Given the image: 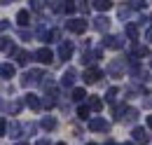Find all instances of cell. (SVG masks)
I'll use <instances>...</instances> for the list:
<instances>
[{"instance_id":"obj_1","label":"cell","mask_w":152,"mask_h":145,"mask_svg":"<svg viewBox=\"0 0 152 145\" xmlns=\"http://www.w3.org/2000/svg\"><path fill=\"white\" fill-rule=\"evenodd\" d=\"M66 26H68L70 33H84V31H87V21H84V19H70Z\"/></svg>"},{"instance_id":"obj_2","label":"cell","mask_w":152,"mask_h":145,"mask_svg":"<svg viewBox=\"0 0 152 145\" xmlns=\"http://www.w3.org/2000/svg\"><path fill=\"white\" fill-rule=\"evenodd\" d=\"M98 77H101V70H98V68H91V70L84 72V77H82V80H84L87 84H94V82H98Z\"/></svg>"},{"instance_id":"obj_3","label":"cell","mask_w":152,"mask_h":145,"mask_svg":"<svg viewBox=\"0 0 152 145\" xmlns=\"http://www.w3.org/2000/svg\"><path fill=\"white\" fill-rule=\"evenodd\" d=\"M89 129H91V131H108L110 124H108L105 119H91V122H89Z\"/></svg>"},{"instance_id":"obj_4","label":"cell","mask_w":152,"mask_h":145,"mask_svg":"<svg viewBox=\"0 0 152 145\" xmlns=\"http://www.w3.org/2000/svg\"><path fill=\"white\" fill-rule=\"evenodd\" d=\"M133 138H136L138 143H150V136H148L145 129H133Z\"/></svg>"},{"instance_id":"obj_5","label":"cell","mask_w":152,"mask_h":145,"mask_svg":"<svg viewBox=\"0 0 152 145\" xmlns=\"http://www.w3.org/2000/svg\"><path fill=\"white\" fill-rule=\"evenodd\" d=\"M35 56H38V61H40V63H52V59H54V54H52L49 49H40Z\"/></svg>"},{"instance_id":"obj_6","label":"cell","mask_w":152,"mask_h":145,"mask_svg":"<svg viewBox=\"0 0 152 145\" xmlns=\"http://www.w3.org/2000/svg\"><path fill=\"white\" fill-rule=\"evenodd\" d=\"M70 54H73V45L63 42V45L58 47V56H61V59H70Z\"/></svg>"},{"instance_id":"obj_7","label":"cell","mask_w":152,"mask_h":145,"mask_svg":"<svg viewBox=\"0 0 152 145\" xmlns=\"http://www.w3.org/2000/svg\"><path fill=\"white\" fill-rule=\"evenodd\" d=\"M103 45H105V47H110V49H119V47H122V42H119V37H115V35L105 37V40H103Z\"/></svg>"},{"instance_id":"obj_8","label":"cell","mask_w":152,"mask_h":145,"mask_svg":"<svg viewBox=\"0 0 152 145\" xmlns=\"http://www.w3.org/2000/svg\"><path fill=\"white\" fill-rule=\"evenodd\" d=\"M91 2H94L96 10H101V12H105V10H110V7H113V2H110V0H91Z\"/></svg>"},{"instance_id":"obj_9","label":"cell","mask_w":152,"mask_h":145,"mask_svg":"<svg viewBox=\"0 0 152 145\" xmlns=\"http://www.w3.org/2000/svg\"><path fill=\"white\" fill-rule=\"evenodd\" d=\"M28 19H31V12H28V10H21L19 14H17V21H19L21 26H26V23H28Z\"/></svg>"},{"instance_id":"obj_10","label":"cell","mask_w":152,"mask_h":145,"mask_svg":"<svg viewBox=\"0 0 152 145\" xmlns=\"http://www.w3.org/2000/svg\"><path fill=\"white\" fill-rule=\"evenodd\" d=\"M26 105H28V108H33V110H38L40 108V101L33 96V94H28V96H26Z\"/></svg>"},{"instance_id":"obj_11","label":"cell","mask_w":152,"mask_h":145,"mask_svg":"<svg viewBox=\"0 0 152 145\" xmlns=\"http://www.w3.org/2000/svg\"><path fill=\"white\" fill-rule=\"evenodd\" d=\"M89 108L91 110H96V112H98V110H103V101H101V98H89Z\"/></svg>"},{"instance_id":"obj_12","label":"cell","mask_w":152,"mask_h":145,"mask_svg":"<svg viewBox=\"0 0 152 145\" xmlns=\"http://www.w3.org/2000/svg\"><path fill=\"white\" fill-rule=\"evenodd\" d=\"M94 26L98 28V31H108V26H110V21H108L105 17H101V19H96V23H94Z\"/></svg>"},{"instance_id":"obj_13","label":"cell","mask_w":152,"mask_h":145,"mask_svg":"<svg viewBox=\"0 0 152 145\" xmlns=\"http://www.w3.org/2000/svg\"><path fill=\"white\" fill-rule=\"evenodd\" d=\"M0 72H2L5 77H14V66H10V63H7V66H0Z\"/></svg>"},{"instance_id":"obj_14","label":"cell","mask_w":152,"mask_h":145,"mask_svg":"<svg viewBox=\"0 0 152 145\" xmlns=\"http://www.w3.org/2000/svg\"><path fill=\"white\" fill-rule=\"evenodd\" d=\"M73 80H75V70H68L66 75H63V80H61V82L68 87V84H73Z\"/></svg>"},{"instance_id":"obj_15","label":"cell","mask_w":152,"mask_h":145,"mask_svg":"<svg viewBox=\"0 0 152 145\" xmlns=\"http://www.w3.org/2000/svg\"><path fill=\"white\" fill-rule=\"evenodd\" d=\"M77 117H80V119H87V117H89V108H87V105H80V110H77Z\"/></svg>"},{"instance_id":"obj_16","label":"cell","mask_w":152,"mask_h":145,"mask_svg":"<svg viewBox=\"0 0 152 145\" xmlns=\"http://www.w3.org/2000/svg\"><path fill=\"white\" fill-rule=\"evenodd\" d=\"M42 127H45V129H54V127H56V119H52V117H45V119H42Z\"/></svg>"},{"instance_id":"obj_17","label":"cell","mask_w":152,"mask_h":145,"mask_svg":"<svg viewBox=\"0 0 152 145\" xmlns=\"http://www.w3.org/2000/svg\"><path fill=\"white\" fill-rule=\"evenodd\" d=\"M126 35L131 37V40H136V37H138V28H136V26H126Z\"/></svg>"},{"instance_id":"obj_18","label":"cell","mask_w":152,"mask_h":145,"mask_svg":"<svg viewBox=\"0 0 152 145\" xmlns=\"http://www.w3.org/2000/svg\"><path fill=\"white\" fill-rule=\"evenodd\" d=\"M129 2H131L133 10H140V7H145V5H148V0H129Z\"/></svg>"},{"instance_id":"obj_19","label":"cell","mask_w":152,"mask_h":145,"mask_svg":"<svg viewBox=\"0 0 152 145\" xmlns=\"http://www.w3.org/2000/svg\"><path fill=\"white\" fill-rule=\"evenodd\" d=\"M73 98H75V101H82V98H84V89H75L73 91Z\"/></svg>"},{"instance_id":"obj_20","label":"cell","mask_w":152,"mask_h":145,"mask_svg":"<svg viewBox=\"0 0 152 145\" xmlns=\"http://www.w3.org/2000/svg\"><path fill=\"white\" fill-rule=\"evenodd\" d=\"M42 5H45V0H33V10H42Z\"/></svg>"},{"instance_id":"obj_21","label":"cell","mask_w":152,"mask_h":145,"mask_svg":"<svg viewBox=\"0 0 152 145\" xmlns=\"http://www.w3.org/2000/svg\"><path fill=\"white\" fill-rule=\"evenodd\" d=\"M52 10H56V12L61 10V0H52Z\"/></svg>"},{"instance_id":"obj_22","label":"cell","mask_w":152,"mask_h":145,"mask_svg":"<svg viewBox=\"0 0 152 145\" xmlns=\"http://www.w3.org/2000/svg\"><path fill=\"white\" fill-rule=\"evenodd\" d=\"M115 96H117V89H110V91H108V101H115Z\"/></svg>"},{"instance_id":"obj_23","label":"cell","mask_w":152,"mask_h":145,"mask_svg":"<svg viewBox=\"0 0 152 145\" xmlns=\"http://www.w3.org/2000/svg\"><path fill=\"white\" fill-rule=\"evenodd\" d=\"M66 12H75V5H73V2H70V0H68V2H66Z\"/></svg>"},{"instance_id":"obj_24","label":"cell","mask_w":152,"mask_h":145,"mask_svg":"<svg viewBox=\"0 0 152 145\" xmlns=\"http://www.w3.org/2000/svg\"><path fill=\"white\" fill-rule=\"evenodd\" d=\"M7 28H10V23L7 21H0V31H7Z\"/></svg>"},{"instance_id":"obj_25","label":"cell","mask_w":152,"mask_h":145,"mask_svg":"<svg viewBox=\"0 0 152 145\" xmlns=\"http://www.w3.org/2000/svg\"><path fill=\"white\" fill-rule=\"evenodd\" d=\"M0 136H5V122H0Z\"/></svg>"},{"instance_id":"obj_26","label":"cell","mask_w":152,"mask_h":145,"mask_svg":"<svg viewBox=\"0 0 152 145\" xmlns=\"http://www.w3.org/2000/svg\"><path fill=\"white\" fill-rule=\"evenodd\" d=\"M148 127L152 129V115H150V117H148Z\"/></svg>"},{"instance_id":"obj_27","label":"cell","mask_w":152,"mask_h":145,"mask_svg":"<svg viewBox=\"0 0 152 145\" xmlns=\"http://www.w3.org/2000/svg\"><path fill=\"white\" fill-rule=\"evenodd\" d=\"M38 145H49V143H47V141H38Z\"/></svg>"},{"instance_id":"obj_28","label":"cell","mask_w":152,"mask_h":145,"mask_svg":"<svg viewBox=\"0 0 152 145\" xmlns=\"http://www.w3.org/2000/svg\"><path fill=\"white\" fill-rule=\"evenodd\" d=\"M148 40H150V42H152V31H150V33H148Z\"/></svg>"},{"instance_id":"obj_29","label":"cell","mask_w":152,"mask_h":145,"mask_svg":"<svg viewBox=\"0 0 152 145\" xmlns=\"http://www.w3.org/2000/svg\"><path fill=\"white\" fill-rule=\"evenodd\" d=\"M122 145H133V143H122Z\"/></svg>"},{"instance_id":"obj_30","label":"cell","mask_w":152,"mask_h":145,"mask_svg":"<svg viewBox=\"0 0 152 145\" xmlns=\"http://www.w3.org/2000/svg\"><path fill=\"white\" fill-rule=\"evenodd\" d=\"M105 145H115V143H105Z\"/></svg>"},{"instance_id":"obj_31","label":"cell","mask_w":152,"mask_h":145,"mask_svg":"<svg viewBox=\"0 0 152 145\" xmlns=\"http://www.w3.org/2000/svg\"><path fill=\"white\" fill-rule=\"evenodd\" d=\"M58 145H66V143H58Z\"/></svg>"},{"instance_id":"obj_32","label":"cell","mask_w":152,"mask_h":145,"mask_svg":"<svg viewBox=\"0 0 152 145\" xmlns=\"http://www.w3.org/2000/svg\"><path fill=\"white\" fill-rule=\"evenodd\" d=\"M89 145H94V143H89Z\"/></svg>"}]
</instances>
